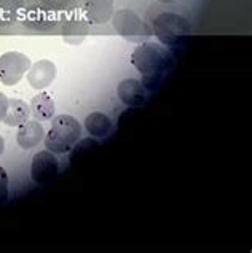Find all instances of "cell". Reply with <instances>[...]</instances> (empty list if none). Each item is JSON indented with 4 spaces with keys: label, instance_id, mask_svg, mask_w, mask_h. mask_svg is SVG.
<instances>
[{
    "label": "cell",
    "instance_id": "8",
    "mask_svg": "<svg viewBox=\"0 0 252 253\" xmlns=\"http://www.w3.org/2000/svg\"><path fill=\"white\" fill-rule=\"evenodd\" d=\"M18 127L19 129H18L16 142H18V145L24 150L37 147L43 140V137H45V131H43L40 121L37 120H27Z\"/></svg>",
    "mask_w": 252,
    "mask_h": 253
},
{
    "label": "cell",
    "instance_id": "14",
    "mask_svg": "<svg viewBox=\"0 0 252 253\" xmlns=\"http://www.w3.org/2000/svg\"><path fill=\"white\" fill-rule=\"evenodd\" d=\"M88 34V26L86 23H83L82 19H74L72 23H69L66 27H64V42L70 43V45H78L82 43L83 39Z\"/></svg>",
    "mask_w": 252,
    "mask_h": 253
},
{
    "label": "cell",
    "instance_id": "19",
    "mask_svg": "<svg viewBox=\"0 0 252 253\" xmlns=\"http://www.w3.org/2000/svg\"><path fill=\"white\" fill-rule=\"evenodd\" d=\"M161 3H172V2H176V0H160Z\"/></svg>",
    "mask_w": 252,
    "mask_h": 253
},
{
    "label": "cell",
    "instance_id": "15",
    "mask_svg": "<svg viewBox=\"0 0 252 253\" xmlns=\"http://www.w3.org/2000/svg\"><path fill=\"white\" fill-rule=\"evenodd\" d=\"M8 199V173L0 166V204Z\"/></svg>",
    "mask_w": 252,
    "mask_h": 253
},
{
    "label": "cell",
    "instance_id": "7",
    "mask_svg": "<svg viewBox=\"0 0 252 253\" xmlns=\"http://www.w3.org/2000/svg\"><path fill=\"white\" fill-rule=\"evenodd\" d=\"M56 78V66L48 59H42L27 70V82L34 89H45Z\"/></svg>",
    "mask_w": 252,
    "mask_h": 253
},
{
    "label": "cell",
    "instance_id": "17",
    "mask_svg": "<svg viewBox=\"0 0 252 253\" xmlns=\"http://www.w3.org/2000/svg\"><path fill=\"white\" fill-rule=\"evenodd\" d=\"M6 108H8V97H6L3 92H0V121H3Z\"/></svg>",
    "mask_w": 252,
    "mask_h": 253
},
{
    "label": "cell",
    "instance_id": "13",
    "mask_svg": "<svg viewBox=\"0 0 252 253\" xmlns=\"http://www.w3.org/2000/svg\"><path fill=\"white\" fill-rule=\"evenodd\" d=\"M31 115L37 121H50L54 115V100L47 92H40L31 100Z\"/></svg>",
    "mask_w": 252,
    "mask_h": 253
},
{
    "label": "cell",
    "instance_id": "16",
    "mask_svg": "<svg viewBox=\"0 0 252 253\" xmlns=\"http://www.w3.org/2000/svg\"><path fill=\"white\" fill-rule=\"evenodd\" d=\"M43 5H47L48 8H53V10H61L64 6H67V3L70 0H42Z\"/></svg>",
    "mask_w": 252,
    "mask_h": 253
},
{
    "label": "cell",
    "instance_id": "18",
    "mask_svg": "<svg viewBox=\"0 0 252 253\" xmlns=\"http://www.w3.org/2000/svg\"><path fill=\"white\" fill-rule=\"evenodd\" d=\"M3 151H5V140H3V137L0 135V156L3 155Z\"/></svg>",
    "mask_w": 252,
    "mask_h": 253
},
{
    "label": "cell",
    "instance_id": "1",
    "mask_svg": "<svg viewBox=\"0 0 252 253\" xmlns=\"http://www.w3.org/2000/svg\"><path fill=\"white\" fill-rule=\"evenodd\" d=\"M82 137V125L70 115L53 118V125L45 135V147L54 155L69 153Z\"/></svg>",
    "mask_w": 252,
    "mask_h": 253
},
{
    "label": "cell",
    "instance_id": "11",
    "mask_svg": "<svg viewBox=\"0 0 252 253\" xmlns=\"http://www.w3.org/2000/svg\"><path fill=\"white\" fill-rule=\"evenodd\" d=\"M31 117V107H29L24 100L19 99H8V108L3 117V123L8 126L18 127L23 125L24 121Z\"/></svg>",
    "mask_w": 252,
    "mask_h": 253
},
{
    "label": "cell",
    "instance_id": "3",
    "mask_svg": "<svg viewBox=\"0 0 252 253\" xmlns=\"http://www.w3.org/2000/svg\"><path fill=\"white\" fill-rule=\"evenodd\" d=\"M190 23L181 14L161 13L153 21L152 34L156 35L163 45H177L190 35Z\"/></svg>",
    "mask_w": 252,
    "mask_h": 253
},
{
    "label": "cell",
    "instance_id": "9",
    "mask_svg": "<svg viewBox=\"0 0 252 253\" xmlns=\"http://www.w3.org/2000/svg\"><path fill=\"white\" fill-rule=\"evenodd\" d=\"M144 84L136 80V78H126V80L120 82L117 92L120 100L125 105L129 107H139L146 100V91H144Z\"/></svg>",
    "mask_w": 252,
    "mask_h": 253
},
{
    "label": "cell",
    "instance_id": "10",
    "mask_svg": "<svg viewBox=\"0 0 252 253\" xmlns=\"http://www.w3.org/2000/svg\"><path fill=\"white\" fill-rule=\"evenodd\" d=\"M85 14L93 24L107 23L113 14V0H85Z\"/></svg>",
    "mask_w": 252,
    "mask_h": 253
},
{
    "label": "cell",
    "instance_id": "5",
    "mask_svg": "<svg viewBox=\"0 0 252 253\" xmlns=\"http://www.w3.org/2000/svg\"><path fill=\"white\" fill-rule=\"evenodd\" d=\"M31 59L18 51H8L0 56V82L5 86H13L21 82L26 72L31 69Z\"/></svg>",
    "mask_w": 252,
    "mask_h": 253
},
{
    "label": "cell",
    "instance_id": "6",
    "mask_svg": "<svg viewBox=\"0 0 252 253\" xmlns=\"http://www.w3.org/2000/svg\"><path fill=\"white\" fill-rule=\"evenodd\" d=\"M59 170V163H57L54 153L51 151H40L35 153L31 163V177L35 183L45 185L57 175Z\"/></svg>",
    "mask_w": 252,
    "mask_h": 253
},
{
    "label": "cell",
    "instance_id": "4",
    "mask_svg": "<svg viewBox=\"0 0 252 253\" xmlns=\"http://www.w3.org/2000/svg\"><path fill=\"white\" fill-rule=\"evenodd\" d=\"M113 29L117 31L121 37L133 43H142L152 35V29H150L144 21L136 14L133 10H118L113 13L112 16Z\"/></svg>",
    "mask_w": 252,
    "mask_h": 253
},
{
    "label": "cell",
    "instance_id": "2",
    "mask_svg": "<svg viewBox=\"0 0 252 253\" xmlns=\"http://www.w3.org/2000/svg\"><path fill=\"white\" fill-rule=\"evenodd\" d=\"M169 56L166 49L153 42H142L131 54V64L146 78L160 77L168 67Z\"/></svg>",
    "mask_w": 252,
    "mask_h": 253
},
{
    "label": "cell",
    "instance_id": "12",
    "mask_svg": "<svg viewBox=\"0 0 252 253\" xmlns=\"http://www.w3.org/2000/svg\"><path fill=\"white\" fill-rule=\"evenodd\" d=\"M85 129L90 135L96 137V139H102L112 131V120L105 113L101 112L90 113L85 120Z\"/></svg>",
    "mask_w": 252,
    "mask_h": 253
}]
</instances>
